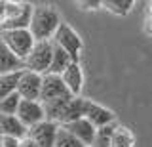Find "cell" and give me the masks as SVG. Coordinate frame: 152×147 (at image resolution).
Instances as JSON below:
<instances>
[{
  "label": "cell",
  "instance_id": "cell-10",
  "mask_svg": "<svg viewBox=\"0 0 152 147\" xmlns=\"http://www.w3.org/2000/svg\"><path fill=\"white\" fill-rule=\"evenodd\" d=\"M61 78H63L66 90L70 92V96L80 98V92H82V88H84V71H82L80 61H72V63L65 69V73L61 75Z\"/></svg>",
  "mask_w": 152,
  "mask_h": 147
},
{
  "label": "cell",
  "instance_id": "cell-20",
  "mask_svg": "<svg viewBox=\"0 0 152 147\" xmlns=\"http://www.w3.org/2000/svg\"><path fill=\"white\" fill-rule=\"evenodd\" d=\"M118 122H114V124H108V126H103V128H97V132H95V140L91 147H110V141H112V134L114 130H116Z\"/></svg>",
  "mask_w": 152,
  "mask_h": 147
},
{
  "label": "cell",
  "instance_id": "cell-24",
  "mask_svg": "<svg viewBox=\"0 0 152 147\" xmlns=\"http://www.w3.org/2000/svg\"><path fill=\"white\" fill-rule=\"evenodd\" d=\"M19 141L21 140L12 136H0V147H19Z\"/></svg>",
  "mask_w": 152,
  "mask_h": 147
},
{
  "label": "cell",
  "instance_id": "cell-3",
  "mask_svg": "<svg viewBox=\"0 0 152 147\" xmlns=\"http://www.w3.org/2000/svg\"><path fill=\"white\" fill-rule=\"evenodd\" d=\"M53 40H42L36 42L34 48L31 50L28 58L25 59V71H32L38 75H46L50 69L51 58H53Z\"/></svg>",
  "mask_w": 152,
  "mask_h": 147
},
{
  "label": "cell",
  "instance_id": "cell-7",
  "mask_svg": "<svg viewBox=\"0 0 152 147\" xmlns=\"http://www.w3.org/2000/svg\"><path fill=\"white\" fill-rule=\"evenodd\" d=\"M70 92L66 90L63 78L59 75H44L42 77V92H40V103H48L59 98H69Z\"/></svg>",
  "mask_w": 152,
  "mask_h": 147
},
{
  "label": "cell",
  "instance_id": "cell-1",
  "mask_svg": "<svg viewBox=\"0 0 152 147\" xmlns=\"http://www.w3.org/2000/svg\"><path fill=\"white\" fill-rule=\"evenodd\" d=\"M61 23H63V19H61L59 12H57L53 6L42 4V6L32 8V19H31L28 31H31L32 38L36 42L53 40V36H55V33H57Z\"/></svg>",
  "mask_w": 152,
  "mask_h": 147
},
{
  "label": "cell",
  "instance_id": "cell-19",
  "mask_svg": "<svg viewBox=\"0 0 152 147\" xmlns=\"http://www.w3.org/2000/svg\"><path fill=\"white\" fill-rule=\"evenodd\" d=\"M133 145H135V136H133V132L127 126L118 124L116 130H114V134H112L110 147H133Z\"/></svg>",
  "mask_w": 152,
  "mask_h": 147
},
{
  "label": "cell",
  "instance_id": "cell-25",
  "mask_svg": "<svg viewBox=\"0 0 152 147\" xmlns=\"http://www.w3.org/2000/svg\"><path fill=\"white\" fill-rule=\"evenodd\" d=\"M19 147H38L36 143H34V140H31V137H23L21 141H19Z\"/></svg>",
  "mask_w": 152,
  "mask_h": 147
},
{
  "label": "cell",
  "instance_id": "cell-13",
  "mask_svg": "<svg viewBox=\"0 0 152 147\" xmlns=\"http://www.w3.org/2000/svg\"><path fill=\"white\" fill-rule=\"evenodd\" d=\"M17 71H25V61L15 58L8 46L0 40V75L17 73Z\"/></svg>",
  "mask_w": 152,
  "mask_h": 147
},
{
  "label": "cell",
  "instance_id": "cell-9",
  "mask_svg": "<svg viewBox=\"0 0 152 147\" xmlns=\"http://www.w3.org/2000/svg\"><path fill=\"white\" fill-rule=\"evenodd\" d=\"M84 117L88 118L95 128H103V126H108V124L118 122L114 111L107 109L104 105H101V103H97V101H91V99H88V103H86Z\"/></svg>",
  "mask_w": 152,
  "mask_h": 147
},
{
  "label": "cell",
  "instance_id": "cell-21",
  "mask_svg": "<svg viewBox=\"0 0 152 147\" xmlns=\"http://www.w3.org/2000/svg\"><path fill=\"white\" fill-rule=\"evenodd\" d=\"M55 147H86V145L76 136L70 134L66 128L59 126V132H57V137H55Z\"/></svg>",
  "mask_w": 152,
  "mask_h": 147
},
{
  "label": "cell",
  "instance_id": "cell-5",
  "mask_svg": "<svg viewBox=\"0 0 152 147\" xmlns=\"http://www.w3.org/2000/svg\"><path fill=\"white\" fill-rule=\"evenodd\" d=\"M21 124L31 130L32 126L40 124L42 120H46V113H44V107H42L40 101H31V99H21L19 103V109H17V115H15Z\"/></svg>",
  "mask_w": 152,
  "mask_h": 147
},
{
  "label": "cell",
  "instance_id": "cell-26",
  "mask_svg": "<svg viewBox=\"0 0 152 147\" xmlns=\"http://www.w3.org/2000/svg\"><path fill=\"white\" fill-rule=\"evenodd\" d=\"M142 31H145V35H146V36H150V38H152V19H145Z\"/></svg>",
  "mask_w": 152,
  "mask_h": 147
},
{
  "label": "cell",
  "instance_id": "cell-15",
  "mask_svg": "<svg viewBox=\"0 0 152 147\" xmlns=\"http://www.w3.org/2000/svg\"><path fill=\"white\" fill-rule=\"evenodd\" d=\"M28 2H15V0H0V25L15 19L25 12Z\"/></svg>",
  "mask_w": 152,
  "mask_h": 147
},
{
  "label": "cell",
  "instance_id": "cell-23",
  "mask_svg": "<svg viewBox=\"0 0 152 147\" xmlns=\"http://www.w3.org/2000/svg\"><path fill=\"white\" fill-rule=\"evenodd\" d=\"M76 6L84 12H97L103 10V0H76Z\"/></svg>",
  "mask_w": 152,
  "mask_h": 147
},
{
  "label": "cell",
  "instance_id": "cell-27",
  "mask_svg": "<svg viewBox=\"0 0 152 147\" xmlns=\"http://www.w3.org/2000/svg\"><path fill=\"white\" fill-rule=\"evenodd\" d=\"M146 19H152V2H148V8H146Z\"/></svg>",
  "mask_w": 152,
  "mask_h": 147
},
{
  "label": "cell",
  "instance_id": "cell-14",
  "mask_svg": "<svg viewBox=\"0 0 152 147\" xmlns=\"http://www.w3.org/2000/svg\"><path fill=\"white\" fill-rule=\"evenodd\" d=\"M86 103H88V98H72L69 101V105H66L63 117H61V122L59 126H65L69 124V122H74L78 120V118H84V113H86Z\"/></svg>",
  "mask_w": 152,
  "mask_h": 147
},
{
  "label": "cell",
  "instance_id": "cell-12",
  "mask_svg": "<svg viewBox=\"0 0 152 147\" xmlns=\"http://www.w3.org/2000/svg\"><path fill=\"white\" fill-rule=\"evenodd\" d=\"M0 136H12L17 140L28 136V130L21 124L15 115H0Z\"/></svg>",
  "mask_w": 152,
  "mask_h": 147
},
{
  "label": "cell",
  "instance_id": "cell-22",
  "mask_svg": "<svg viewBox=\"0 0 152 147\" xmlns=\"http://www.w3.org/2000/svg\"><path fill=\"white\" fill-rule=\"evenodd\" d=\"M19 103H21V96L17 92L8 96V98H4L0 101V115H17Z\"/></svg>",
  "mask_w": 152,
  "mask_h": 147
},
{
  "label": "cell",
  "instance_id": "cell-6",
  "mask_svg": "<svg viewBox=\"0 0 152 147\" xmlns=\"http://www.w3.org/2000/svg\"><path fill=\"white\" fill-rule=\"evenodd\" d=\"M42 77H44V75L32 73V71H23V73H21V78H19V84H17V94L21 96V99L40 101Z\"/></svg>",
  "mask_w": 152,
  "mask_h": 147
},
{
  "label": "cell",
  "instance_id": "cell-4",
  "mask_svg": "<svg viewBox=\"0 0 152 147\" xmlns=\"http://www.w3.org/2000/svg\"><path fill=\"white\" fill-rule=\"evenodd\" d=\"M53 44H57L59 48H63L66 54L70 55L72 61H80V55H82V50H84L82 36H80L66 21H63L59 25V29H57L55 36H53Z\"/></svg>",
  "mask_w": 152,
  "mask_h": 147
},
{
  "label": "cell",
  "instance_id": "cell-17",
  "mask_svg": "<svg viewBox=\"0 0 152 147\" xmlns=\"http://www.w3.org/2000/svg\"><path fill=\"white\" fill-rule=\"evenodd\" d=\"M23 71H17V73H8V75H0V101L4 98L12 96V94L17 92V84L19 78H21Z\"/></svg>",
  "mask_w": 152,
  "mask_h": 147
},
{
  "label": "cell",
  "instance_id": "cell-11",
  "mask_svg": "<svg viewBox=\"0 0 152 147\" xmlns=\"http://www.w3.org/2000/svg\"><path fill=\"white\" fill-rule=\"evenodd\" d=\"M63 128H66L72 136H76L86 147H91L93 140H95V132H97V128H95L86 117L78 118V120H74V122H69V124H65Z\"/></svg>",
  "mask_w": 152,
  "mask_h": 147
},
{
  "label": "cell",
  "instance_id": "cell-18",
  "mask_svg": "<svg viewBox=\"0 0 152 147\" xmlns=\"http://www.w3.org/2000/svg\"><path fill=\"white\" fill-rule=\"evenodd\" d=\"M135 2L133 0H103V10H107L112 16L124 17L127 13H131Z\"/></svg>",
  "mask_w": 152,
  "mask_h": 147
},
{
  "label": "cell",
  "instance_id": "cell-8",
  "mask_svg": "<svg viewBox=\"0 0 152 147\" xmlns=\"http://www.w3.org/2000/svg\"><path fill=\"white\" fill-rule=\"evenodd\" d=\"M59 132V124L50 120H42L40 124L32 126L28 130V137L34 140L38 147H55V137Z\"/></svg>",
  "mask_w": 152,
  "mask_h": 147
},
{
  "label": "cell",
  "instance_id": "cell-2",
  "mask_svg": "<svg viewBox=\"0 0 152 147\" xmlns=\"http://www.w3.org/2000/svg\"><path fill=\"white\" fill-rule=\"evenodd\" d=\"M0 40L10 48L15 58H19L21 61H25L31 54V50L34 48L36 40L32 38L31 31L28 29H21V31H2L0 33Z\"/></svg>",
  "mask_w": 152,
  "mask_h": 147
},
{
  "label": "cell",
  "instance_id": "cell-16",
  "mask_svg": "<svg viewBox=\"0 0 152 147\" xmlns=\"http://www.w3.org/2000/svg\"><path fill=\"white\" fill-rule=\"evenodd\" d=\"M72 63V59H70V55L66 54L63 48H59V46L55 44L53 48V58H51V63H50V69H48L46 75H63L65 69L69 67V65Z\"/></svg>",
  "mask_w": 152,
  "mask_h": 147
}]
</instances>
